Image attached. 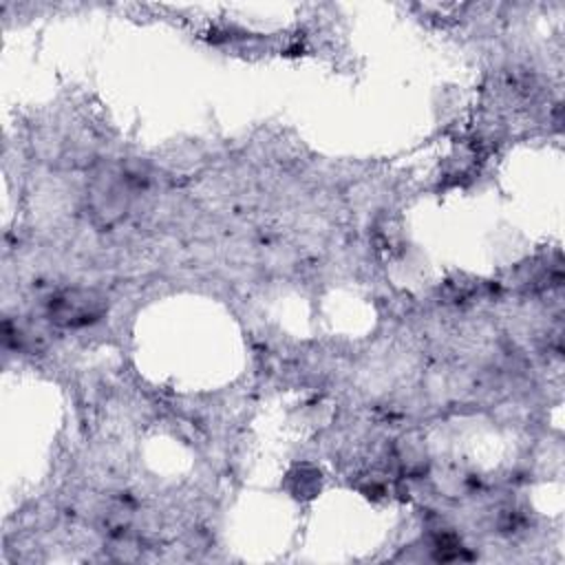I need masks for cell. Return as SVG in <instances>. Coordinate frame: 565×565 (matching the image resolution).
Segmentation results:
<instances>
[{
	"instance_id": "obj_1",
	"label": "cell",
	"mask_w": 565,
	"mask_h": 565,
	"mask_svg": "<svg viewBox=\"0 0 565 565\" xmlns=\"http://www.w3.org/2000/svg\"><path fill=\"white\" fill-rule=\"evenodd\" d=\"M102 313V302L99 298H95V294L90 291H64L60 296H55L49 305V316L51 320H55L57 324L64 327H79V324H88L93 320H97Z\"/></svg>"
}]
</instances>
